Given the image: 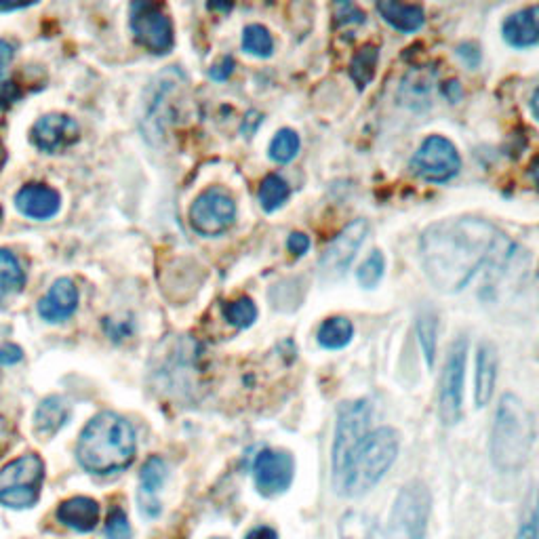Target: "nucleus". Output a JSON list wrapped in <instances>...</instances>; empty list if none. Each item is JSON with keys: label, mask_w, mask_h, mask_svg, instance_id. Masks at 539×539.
Segmentation results:
<instances>
[{"label": "nucleus", "mask_w": 539, "mask_h": 539, "mask_svg": "<svg viewBox=\"0 0 539 539\" xmlns=\"http://www.w3.org/2000/svg\"><path fill=\"white\" fill-rule=\"evenodd\" d=\"M373 523L365 514H348L342 518V539H371Z\"/></svg>", "instance_id": "nucleus-34"}, {"label": "nucleus", "mask_w": 539, "mask_h": 539, "mask_svg": "<svg viewBox=\"0 0 539 539\" xmlns=\"http://www.w3.org/2000/svg\"><path fill=\"white\" fill-rule=\"evenodd\" d=\"M24 283L26 274L19 259L11 251L0 249V306L7 304L13 295L22 291Z\"/></svg>", "instance_id": "nucleus-24"}, {"label": "nucleus", "mask_w": 539, "mask_h": 539, "mask_svg": "<svg viewBox=\"0 0 539 539\" xmlns=\"http://www.w3.org/2000/svg\"><path fill=\"white\" fill-rule=\"evenodd\" d=\"M499 232L478 217H451L432 224L422 236V264L441 293H457L474 278L497 245Z\"/></svg>", "instance_id": "nucleus-1"}, {"label": "nucleus", "mask_w": 539, "mask_h": 539, "mask_svg": "<svg viewBox=\"0 0 539 539\" xmlns=\"http://www.w3.org/2000/svg\"><path fill=\"white\" fill-rule=\"evenodd\" d=\"M13 57H15V47L5 41V38H0V76L5 74L7 66L13 62Z\"/></svg>", "instance_id": "nucleus-40"}, {"label": "nucleus", "mask_w": 539, "mask_h": 539, "mask_svg": "<svg viewBox=\"0 0 539 539\" xmlns=\"http://www.w3.org/2000/svg\"><path fill=\"white\" fill-rule=\"evenodd\" d=\"M289 194H291V188L285 179L281 175L270 173L264 177L262 186H259V205L264 207V211L272 213L278 207L285 205Z\"/></svg>", "instance_id": "nucleus-27"}, {"label": "nucleus", "mask_w": 539, "mask_h": 539, "mask_svg": "<svg viewBox=\"0 0 539 539\" xmlns=\"http://www.w3.org/2000/svg\"><path fill=\"white\" fill-rule=\"evenodd\" d=\"M514 539H539V491L533 493V499L527 506V514L523 518V525L518 527Z\"/></svg>", "instance_id": "nucleus-35"}, {"label": "nucleus", "mask_w": 539, "mask_h": 539, "mask_svg": "<svg viewBox=\"0 0 539 539\" xmlns=\"http://www.w3.org/2000/svg\"><path fill=\"white\" fill-rule=\"evenodd\" d=\"M411 169L415 175L426 179V182L443 184L453 179L459 173V169H462V158H459L457 148L449 142V139L441 135H432L415 152Z\"/></svg>", "instance_id": "nucleus-8"}, {"label": "nucleus", "mask_w": 539, "mask_h": 539, "mask_svg": "<svg viewBox=\"0 0 539 539\" xmlns=\"http://www.w3.org/2000/svg\"><path fill=\"white\" fill-rule=\"evenodd\" d=\"M78 308V289L70 278H59L38 302V314L47 323H64Z\"/></svg>", "instance_id": "nucleus-16"}, {"label": "nucleus", "mask_w": 539, "mask_h": 539, "mask_svg": "<svg viewBox=\"0 0 539 539\" xmlns=\"http://www.w3.org/2000/svg\"><path fill=\"white\" fill-rule=\"evenodd\" d=\"M5 158H7V152H5L3 142H0V169H3V165H5Z\"/></svg>", "instance_id": "nucleus-45"}, {"label": "nucleus", "mask_w": 539, "mask_h": 539, "mask_svg": "<svg viewBox=\"0 0 539 539\" xmlns=\"http://www.w3.org/2000/svg\"><path fill=\"white\" fill-rule=\"evenodd\" d=\"M369 403L354 401L339 409L335 443H333V483L342 478L352 453L365 441L369 434Z\"/></svg>", "instance_id": "nucleus-7"}, {"label": "nucleus", "mask_w": 539, "mask_h": 539, "mask_svg": "<svg viewBox=\"0 0 539 539\" xmlns=\"http://www.w3.org/2000/svg\"><path fill=\"white\" fill-rule=\"evenodd\" d=\"M104 531H106L108 539H131L133 537L131 523H129V518H127L123 508H118V506L110 508V512L106 516V523H104Z\"/></svg>", "instance_id": "nucleus-33"}, {"label": "nucleus", "mask_w": 539, "mask_h": 539, "mask_svg": "<svg viewBox=\"0 0 539 539\" xmlns=\"http://www.w3.org/2000/svg\"><path fill=\"white\" fill-rule=\"evenodd\" d=\"M529 175H531V179H533V184L539 188V158H535V161L531 163Z\"/></svg>", "instance_id": "nucleus-43"}, {"label": "nucleus", "mask_w": 539, "mask_h": 539, "mask_svg": "<svg viewBox=\"0 0 539 539\" xmlns=\"http://www.w3.org/2000/svg\"><path fill=\"white\" fill-rule=\"evenodd\" d=\"M434 85H436V72L434 70H430L426 66L413 68L403 78L401 91H398V99H401V102L409 108H419V104L426 106L432 97Z\"/></svg>", "instance_id": "nucleus-22"}, {"label": "nucleus", "mask_w": 539, "mask_h": 539, "mask_svg": "<svg viewBox=\"0 0 539 539\" xmlns=\"http://www.w3.org/2000/svg\"><path fill=\"white\" fill-rule=\"evenodd\" d=\"M215 539H222V537H215Z\"/></svg>", "instance_id": "nucleus-47"}, {"label": "nucleus", "mask_w": 539, "mask_h": 539, "mask_svg": "<svg viewBox=\"0 0 539 539\" xmlns=\"http://www.w3.org/2000/svg\"><path fill=\"white\" fill-rule=\"evenodd\" d=\"M502 34L508 45L518 49L539 45V5L512 13L502 26Z\"/></svg>", "instance_id": "nucleus-19"}, {"label": "nucleus", "mask_w": 539, "mask_h": 539, "mask_svg": "<svg viewBox=\"0 0 539 539\" xmlns=\"http://www.w3.org/2000/svg\"><path fill=\"white\" fill-rule=\"evenodd\" d=\"M224 316L226 321L238 329H247L255 323L257 318V306L253 304L251 297H238L234 302L224 306Z\"/></svg>", "instance_id": "nucleus-30"}, {"label": "nucleus", "mask_w": 539, "mask_h": 539, "mask_svg": "<svg viewBox=\"0 0 539 539\" xmlns=\"http://www.w3.org/2000/svg\"><path fill=\"white\" fill-rule=\"evenodd\" d=\"M45 481V462L28 453L13 459L0 470V506L11 510L32 508L41 497Z\"/></svg>", "instance_id": "nucleus-5"}, {"label": "nucleus", "mask_w": 539, "mask_h": 539, "mask_svg": "<svg viewBox=\"0 0 539 539\" xmlns=\"http://www.w3.org/2000/svg\"><path fill=\"white\" fill-rule=\"evenodd\" d=\"M131 30L135 41L154 55H165L173 49L171 19L158 5L150 3L131 5Z\"/></svg>", "instance_id": "nucleus-11"}, {"label": "nucleus", "mask_w": 539, "mask_h": 539, "mask_svg": "<svg viewBox=\"0 0 539 539\" xmlns=\"http://www.w3.org/2000/svg\"><path fill=\"white\" fill-rule=\"evenodd\" d=\"M243 49L255 57H270L274 51L272 34L259 24H251L243 32Z\"/></svg>", "instance_id": "nucleus-29"}, {"label": "nucleus", "mask_w": 539, "mask_h": 539, "mask_svg": "<svg viewBox=\"0 0 539 539\" xmlns=\"http://www.w3.org/2000/svg\"><path fill=\"white\" fill-rule=\"evenodd\" d=\"M384 270H386V259H384L382 251H373L365 259L363 266L358 268L356 278H358V283H361L365 289H375L377 283L384 278Z\"/></svg>", "instance_id": "nucleus-31"}, {"label": "nucleus", "mask_w": 539, "mask_h": 539, "mask_svg": "<svg viewBox=\"0 0 539 539\" xmlns=\"http://www.w3.org/2000/svg\"><path fill=\"white\" fill-rule=\"evenodd\" d=\"M497 379V354L491 344H481L476 352V407H487L495 392Z\"/></svg>", "instance_id": "nucleus-20"}, {"label": "nucleus", "mask_w": 539, "mask_h": 539, "mask_svg": "<svg viewBox=\"0 0 539 539\" xmlns=\"http://www.w3.org/2000/svg\"><path fill=\"white\" fill-rule=\"evenodd\" d=\"M299 152V135L293 129H281L270 142V158L274 163H291Z\"/></svg>", "instance_id": "nucleus-28"}, {"label": "nucleus", "mask_w": 539, "mask_h": 539, "mask_svg": "<svg viewBox=\"0 0 539 539\" xmlns=\"http://www.w3.org/2000/svg\"><path fill=\"white\" fill-rule=\"evenodd\" d=\"M287 249L295 255V257H302L308 249H310V238L302 232H293L289 236V241H287Z\"/></svg>", "instance_id": "nucleus-37"}, {"label": "nucleus", "mask_w": 539, "mask_h": 539, "mask_svg": "<svg viewBox=\"0 0 539 539\" xmlns=\"http://www.w3.org/2000/svg\"><path fill=\"white\" fill-rule=\"evenodd\" d=\"M22 97V89L9 78H0V110L11 108L17 99Z\"/></svg>", "instance_id": "nucleus-36"}, {"label": "nucleus", "mask_w": 539, "mask_h": 539, "mask_svg": "<svg viewBox=\"0 0 539 539\" xmlns=\"http://www.w3.org/2000/svg\"><path fill=\"white\" fill-rule=\"evenodd\" d=\"M167 481V464L161 457H150L139 472V508L150 518L161 514V504L156 502V493Z\"/></svg>", "instance_id": "nucleus-18"}, {"label": "nucleus", "mask_w": 539, "mask_h": 539, "mask_svg": "<svg viewBox=\"0 0 539 539\" xmlns=\"http://www.w3.org/2000/svg\"><path fill=\"white\" fill-rule=\"evenodd\" d=\"M417 335L419 342H422L426 363L432 367L434 365V354H436V316L430 312H422L417 318Z\"/></svg>", "instance_id": "nucleus-32"}, {"label": "nucleus", "mask_w": 539, "mask_h": 539, "mask_svg": "<svg viewBox=\"0 0 539 539\" xmlns=\"http://www.w3.org/2000/svg\"><path fill=\"white\" fill-rule=\"evenodd\" d=\"M398 455V436L392 428L369 432L365 441L356 447L350 462L335 485L337 493L356 497L373 489L394 464Z\"/></svg>", "instance_id": "nucleus-4"}, {"label": "nucleus", "mask_w": 539, "mask_h": 539, "mask_svg": "<svg viewBox=\"0 0 539 539\" xmlns=\"http://www.w3.org/2000/svg\"><path fill=\"white\" fill-rule=\"evenodd\" d=\"M70 419V403L62 396H49L34 411V430L38 436L51 438L62 430Z\"/></svg>", "instance_id": "nucleus-21"}, {"label": "nucleus", "mask_w": 539, "mask_h": 539, "mask_svg": "<svg viewBox=\"0 0 539 539\" xmlns=\"http://www.w3.org/2000/svg\"><path fill=\"white\" fill-rule=\"evenodd\" d=\"M0 217H3V209H0Z\"/></svg>", "instance_id": "nucleus-46"}, {"label": "nucleus", "mask_w": 539, "mask_h": 539, "mask_svg": "<svg viewBox=\"0 0 539 539\" xmlns=\"http://www.w3.org/2000/svg\"><path fill=\"white\" fill-rule=\"evenodd\" d=\"M236 219L234 198L222 188H209L196 198L190 209V224L203 236H219L232 228Z\"/></svg>", "instance_id": "nucleus-10"}, {"label": "nucleus", "mask_w": 539, "mask_h": 539, "mask_svg": "<svg viewBox=\"0 0 539 539\" xmlns=\"http://www.w3.org/2000/svg\"><path fill=\"white\" fill-rule=\"evenodd\" d=\"M57 521L76 533H91L102 521V508L91 497L76 495L66 499L57 508Z\"/></svg>", "instance_id": "nucleus-17"}, {"label": "nucleus", "mask_w": 539, "mask_h": 539, "mask_svg": "<svg viewBox=\"0 0 539 539\" xmlns=\"http://www.w3.org/2000/svg\"><path fill=\"white\" fill-rule=\"evenodd\" d=\"M430 514V493L424 483H409L398 495L390 516V539H424Z\"/></svg>", "instance_id": "nucleus-6"}, {"label": "nucleus", "mask_w": 539, "mask_h": 539, "mask_svg": "<svg viewBox=\"0 0 539 539\" xmlns=\"http://www.w3.org/2000/svg\"><path fill=\"white\" fill-rule=\"evenodd\" d=\"M531 112H533V116L539 121V87L535 89V93L531 97Z\"/></svg>", "instance_id": "nucleus-44"}, {"label": "nucleus", "mask_w": 539, "mask_h": 539, "mask_svg": "<svg viewBox=\"0 0 539 539\" xmlns=\"http://www.w3.org/2000/svg\"><path fill=\"white\" fill-rule=\"evenodd\" d=\"M466 352L468 342L462 337L451 346L447 365L441 379V401H438V411H441L443 424L455 426L464 415V379H466Z\"/></svg>", "instance_id": "nucleus-9"}, {"label": "nucleus", "mask_w": 539, "mask_h": 539, "mask_svg": "<svg viewBox=\"0 0 539 539\" xmlns=\"http://www.w3.org/2000/svg\"><path fill=\"white\" fill-rule=\"evenodd\" d=\"M15 207L22 215L43 222V219H51L59 213V207H62V196L49 186L28 184L15 194Z\"/></svg>", "instance_id": "nucleus-15"}, {"label": "nucleus", "mask_w": 539, "mask_h": 539, "mask_svg": "<svg viewBox=\"0 0 539 539\" xmlns=\"http://www.w3.org/2000/svg\"><path fill=\"white\" fill-rule=\"evenodd\" d=\"M34 3H0V11H17V9H28Z\"/></svg>", "instance_id": "nucleus-42"}, {"label": "nucleus", "mask_w": 539, "mask_h": 539, "mask_svg": "<svg viewBox=\"0 0 539 539\" xmlns=\"http://www.w3.org/2000/svg\"><path fill=\"white\" fill-rule=\"evenodd\" d=\"M245 539H278V535L272 527H255L247 533Z\"/></svg>", "instance_id": "nucleus-41"}, {"label": "nucleus", "mask_w": 539, "mask_h": 539, "mask_svg": "<svg viewBox=\"0 0 539 539\" xmlns=\"http://www.w3.org/2000/svg\"><path fill=\"white\" fill-rule=\"evenodd\" d=\"M354 327L346 316H333L318 329V344L327 350H342L352 342Z\"/></svg>", "instance_id": "nucleus-25"}, {"label": "nucleus", "mask_w": 539, "mask_h": 539, "mask_svg": "<svg viewBox=\"0 0 539 539\" xmlns=\"http://www.w3.org/2000/svg\"><path fill=\"white\" fill-rule=\"evenodd\" d=\"M533 417L521 398L504 394L491 430V462L499 472H518L529 462Z\"/></svg>", "instance_id": "nucleus-3"}, {"label": "nucleus", "mask_w": 539, "mask_h": 539, "mask_svg": "<svg viewBox=\"0 0 539 539\" xmlns=\"http://www.w3.org/2000/svg\"><path fill=\"white\" fill-rule=\"evenodd\" d=\"M377 11L386 19V24H390L398 32L413 34L426 22V13L419 5H405V3H396V0H382V3H377Z\"/></svg>", "instance_id": "nucleus-23"}, {"label": "nucleus", "mask_w": 539, "mask_h": 539, "mask_svg": "<svg viewBox=\"0 0 539 539\" xmlns=\"http://www.w3.org/2000/svg\"><path fill=\"white\" fill-rule=\"evenodd\" d=\"M379 62V49L373 45H365L356 51L350 62V76L358 89H365L375 76V68Z\"/></svg>", "instance_id": "nucleus-26"}, {"label": "nucleus", "mask_w": 539, "mask_h": 539, "mask_svg": "<svg viewBox=\"0 0 539 539\" xmlns=\"http://www.w3.org/2000/svg\"><path fill=\"white\" fill-rule=\"evenodd\" d=\"M369 232V224L365 219H354L342 232H339L333 243L321 257V274L325 281H335V278L344 276L354 262V257L365 243V236Z\"/></svg>", "instance_id": "nucleus-12"}, {"label": "nucleus", "mask_w": 539, "mask_h": 539, "mask_svg": "<svg viewBox=\"0 0 539 539\" xmlns=\"http://www.w3.org/2000/svg\"><path fill=\"white\" fill-rule=\"evenodd\" d=\"M295 474L293 457L285 451L266 449L255 457L253 476L257 491L262 495H278L291 487Z\"/></svg>", "instance_id": "nucleus-13"}, {"label": "nucleus", "mask_w": 539, "mask_h": 539, "mask_svg": "<svg viewBox=\"0 0 539 539\" xmlns=\"http://www.w3.org/2000/svg\"><path fill=\"white\" fill-rule=\"evenodd\" d=\"M24 358V352L19 346L15 344H5V346H0V365H17L19 361H22Z\"/></svg>", "instance_id": "nucleus-38"}, {"label": "nucleus", "mask_w": 539, "mask_h": 539, "mask_svg": "<svg viewBox=\"0 0 539 539\" xmlns=\"http://www.w3.org/2000/svg\"><path fill=\"white\" fill-rule=\"evenodd\" d=\"M232 70H234V59L232 57H224L222 62L215 64L211 68V78H213V81H226V78L232 74Z\"/></svg>", "instance_id": "nucleus-39"}, {"label": "nucleus", "mask_w": 539, "mask_h": 539, "mask_svg": "<svg viewBox=\"0 0 539 539\" xmlns=\"http://www.w3.org/2000/svg\"><path fill=\"white\" fill-rule=\"evenodd\" d=\"M81 137V129L66 114H47L32 127V144L45 154H62Z\"/></svg>", "instance_id": "nucleus-14"}, {"label": "nucleus", "mask_w": 539, "mask_h": 539, "mask_svg": "<svg viewBox=\"0 0 539 539\" xmlns=\"http://www.w3.org/2000/svg\"><path fill=\"white\" fill-rule=\"evenodd\" d=\"M137 436L123 415L104 411L95 415L78 438L76 457L91 474L121 472L135 459Z\"/></svg>", "instance_id": "nucleus-2"}]
</instances>
